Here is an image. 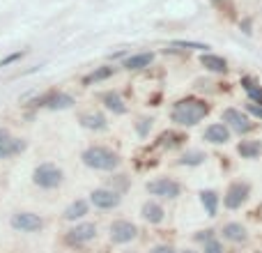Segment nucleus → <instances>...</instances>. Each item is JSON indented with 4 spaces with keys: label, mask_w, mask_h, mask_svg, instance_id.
<instances>
[{
    "label": "nucleus",
    "mask_w": 262,
    "mask_h": 253,
    "mask_svg": "<svg viewBox=\"0 0 262 253\" xmlns=\"http://www.w3.org/2000/svg\"><path fill=\"white\" fill-rule=\"evenodd\" d=\"M83 163L92 171H115L120 166V154L104 145H92L81 154Z\"/></svg>",
    "instance_id": "f03ea898"
},
{
    "label": "nucleus",
    "mask_w": 262,
    "mask_h": 253,
    "mask_svg": "<svg viewBox=\"0 0 262 253\" xmlns=\"http://www.w3.org/2000/svg\"><path fill=\"white\" fill-rule=\"evenodd\" d=\"M88 209H90V205H88V200H83V198H78V200H74L72 205H69L67 209H64V214L62 217L67 219V221H78V219H83L88 214Z\"/></svg>",
    "instance_id": "412c9836"
},
{
    "label": "nucleus",
    "mask_w": 262,
    "mask_h": 253,
    "mask_svg": "<svg viewBox=\"0 0 262 253\" xmlns=\"http://www.w3.org/2000/svg\"><path fill=\"white\" fill-rule=\"evenodd\" d=\"M101 101H104V106H106V109H108V111H113L115 115H122V113H127V106H124L122 97H120L115 90L104 92V95H101Z\"/></svg>",
    "instance_id": "6ab92c4d"
},
{
    "label": "nucleus",
    "mask_w": 262,
    "mask_h": 253,
    "mask_svg": "<svg viewBox=\"0 0 262 253\" xmlns=\"http://www.w3.org/2000/svg\"><path fill=\"white\" fill-rule=\"evenodd\" d=\"M200 65H203L207 72H214V74H226L228 72V60L221 58V55H214V53L200 55Z\"/></svg>",
    "instance_id": "2eb2a0df"
},
{
    "label": "nucleus",
    "mask_w": 262,
    "mask_h": 253,
    "mask_svg": "<svg viewBox=\"0 0 262 253\" xmlns=\"http://www.w3.org/2000/svg\"><path fill=\"white\" fill-rule=\"evenodd\" d=\"M64 180V173L60 166L55 163H39L32 173V182H35L39 189H58Z\"/></svg>",
    "instance_id": "7ed1b4c3"
},
{
    "label": "nucleus",
    "mask_w": 262,
    "mask_h": 253,
    "mask_svg": "<svg viewBox=\"0 0 262 253\" xmlns=\"http://www.w3.org/2000/svg\"><path fill=\"white\" fill-rule=\"evenodd\" d=\"M9 226L18 233H37L44 228V219L35 212H16L9 219Z\"/></svg>",
    "instance_id": "423d86ee"
},
{
    "label": "nucleus",
    "mask_w": 262,
    "mask_h": 253,
    "mask_svg": "<svg viewBox=\"0 0 262 253\" xmlns=\"http://www.w3.org/2000/svg\"><path fill=\"white\" fill-rule=\"evenodd\" d=\"M108 76H113V67H99V69H95V72L90 74V78H88V81L99 83V81H106Z\"/></svg>",
    "instance_id": "a878e982"
},
{
    "label": "nucleus",
    "mask_w": 262,
    "mask_h": 253,
    "mask_svg": "<svg viewBox=\"0 0 262 253\" xmlns=\"http://www.w3.org/2000/svg\"><path fill=\"white\" fill-rule=\"evenodd\" d=\"M221 122L226 124L230 131H237V134H249V131L253 129L251 118L239 109H226L221 113Z\"/></svg>",
    "instance_id": "39448f33"
},
{
    "label": "nucleus",
    "mask_w": 262,
    "mask_h": 253,
    "mask_svg": "<svg viewBox=\"0 0 262 253\" xmlns=\"http://www.w3.org/2000/svg\"><path fill=\"white\" fill-rule=\"evenodd\" d=\"M203 253H223V244L216 240V237H209L203 246Z\"/></svg>",
    "instance_id": "bb28decb"
},
{
    "label": "nucleus",
    "mask_w": 262,
    "mask_h": 253,
    "mask_svg": "<svg viewBox=\"0 0 262 253\" xmlns=\"http://www.w3.org/2000/svg\"><path fill=\"white\" fill-rule=\"evenodd\" d=\"M90 203L95 205L97 209H115L122 203V196L115 189H95L90 194Z\"/></svg>",
    "instance_id": "9d476101"
},
{
    "label": "nucleus",
    "mask_w": 262,
    "mask_h": 253,
    "mask_svg": "<svg viewBox=\"0 0 262 253\" xmlns=\"http://www.w3.org/2000/svg\"><path fill=\"white\" fill-rule=\"evenodd\" d=\"M219 194L214 189H205V191H200V203H203V207H205V212H207V217H216V212H219Z\"/></svg>",
    "instance_id": "aec40b11"
},
{
    "label": "nucleus",
    "mask_w": 262,
    "mask_h": 253,
    "mask_svg": "<svg viewBox=\"0 0 262 253\" xmlns=\"http://www.w3.org/2000/svg\"><path fill=\"white\" fill-rule=\"evenodd\" d=\"M124 253H134V251H124Z\"/></svg>",
    "instance_id": "473e14b6"
},
{
    "label": "nucleus",
    "mask_w": 262,
    "mask_h": 253,
    "mask_svg": "<svg viewBox=\"0 0 262 253\" xmlns=\"http://www.w3.org/2000/svg\"><path fill=\"white\" fill-rule=\"evenodd\" d=\"M246 111H249L251 115H255V118H260V120H262V106H258V104H249V106H246Z\"/></svg>",
    "instance_id": "c756f323"
},
{
    "label": "nucleus",
    "mask_w": 262,
    "mask_h": 253,
    "mask_svg": "<svg viewBox=\"0 0 262 253\" xmlns=\"http://www.w3.org/2000/svg\"><path fill=\"white\" fill-rule=\"evenodd\" d=\"M149 253H177V251H175V246H170V244H159V246H154Z\"/></svg>",
    "instance_id": "c85d7f7f"
},
{
    "label": "nucleus",
    "mask_w": 262,
    "mask_h": 253,
    "mask_svg": "<svg viewBox=\"0 0 262 253\" xmlns=\"http://www.w3.org/2000/svg\"><path fill=\"white\" fill-rule=\"evenodd\" d=\"M41 106L51 111H62V109H72L74 106V97L67 95V92H53V95H46L41 99Z\"/></svg>",
    "instance_id": "ddd939ff"
},
{
    "label": "nucleus",
    "mask_w": 262,
    "mask_h": 253,
    "mask_svg": "<svg viewBox=\"0 0 262 253\" xmlns=\"http://www.w3.org/2000/svg\"><path fill=\"white\" fill-rule=\"evenodd\" d=\"M140 217H143L147 223L157 226V223H161L163 219H166V209H163L159 203H154V200H147V203H143V209H140Z\"/></svg>",
    "instance_id": "4468645a"
},
{
    "label": "nucleus",
    "mask_w": 262,
    "mask_h": 253,
    "mask_svg": "<svg viewBox=\"0 0 262 253\" xmlns=\"http://www.w3.org/2000/svg\"><path fill=\"white\" fill-rule=\"evenodd\" d=\"M136 129H138V134L145 138V136L149 134V129H152V120H138V124H136Z\"/></svg>",
    "instance_id": "cd10ccee"
},
{
    "label": "nucleus",
    "mask_w": 262,
    "mask_h": 253,
    "mask_svg": "<svg viewBox=\"0 0 262 253\" xmlns=\"http://www.w3.org/2000/svg\"><path fill=\"white\" fill-rule=\"evenodd\" d=\"M249 196H251L249 182H232V184L228 186L226 196H223V205H226L228 209H239L242 205L249 200Z\"/></svg>",
    "instance_id": "6e6552de"
},
{
    "label": "nucleus",
    "mask_w": 262,
    "mask_h": 253,
    "mask_svg": "<svg viewBox=\"0 0 262 253\" xmlns=\"http://www.w3.org/2000/svg\"><path fill=\"white\" fill-rule=\"evenodd\" d=\"M172 49H193V51H203V53H207L209 46L207 44H200V41H172Z\"/></svg>",
    "instance_id": "393cba45"
},
{
    "label": "nucleus",
    "mask_w": 262,
    "mask_h": 253,
    "mask_svg": "<svg viewBox=\"0 0 262 253\" xmlns=\"http://www.w3.org/2000/svg\"><path fill=\"white\" fill-rule=\"evenodd\" d=\"M207 115H209V104L203 99H195V97L180 99L170 111V120L180 126H193L203 118H207Z\"/></svg>",
    "instance_id": "f257e3e1"
},
{
    "label": "nucleus",
    "mask_w": 262,
    "mask_h": 253,
    "mask_svg": "<svg viewBox=\"0 0 262 253\" xmlns=\"http://www.w3.org/2000/svg\"><path fill=\"white\" fill-rule=\"evenodd\" d=\"M97 237V226L95 223H76L74 228H69L67 230V244L72 246H81V244H88V242H92Z\"/></svg>",
    "instance_id": "1a4fd4ad"
},
{
    "label": "nucleus",
    "mask_w": 262,
    "mask_h": 253,
    "mask_svg": "<svg viewBox=\"0 0 262 253\" xmlns=\"http://www.w3.org/2000/svg\"><path fill=\"white\" fill-rule=\"evenodd\" d=\"M145 189H147V194L157 196V198H166V200H172L180 196L182 186L180 182L170 180V177H159V180H152L145 184Z\"/></svg>",
    "instance_id": "20e7f679"
},
{
    "label": "nucleus",
    "mask_w": 262,
    "mask_h": 253,
    "mask_svg": "<svg viewBox=\"0 0 262 253\" xmlns=\"http://www.w3.org/2000/svg\"><path fill=\"white\" fill-rule=\"evenodd\" d=\"M81 124L90 131H104L106 126H108V120H106L99 111H90V113L81 115Z\"/></svg>",
    "instance_id": "a211bd4d"
},
{
    "label": "nucleus",
    "mask_w": 262,
    "mask_h": 253,
    "mask_svg": "<svg viewBox=\"0 0 262 253\" xmlns=\"http://www.w3.org/2000/svg\"><path fill=\"white\" fill-rule=\"evenodd\" d=\"M182 253H195V251H191V249H186V251H182Z\"/></svg>",
    "instance_id": "2f4dec72"
},
{
    "label": "nucleus",
    "mask_w": 262,
    "mask_h": 253,
    "mask_svg": "<svg viewBox=\"0 0 262 253\" xmlns=\"http://www.w3.org/2000/svg\"><path fill=\"white\" fill-rule=\"evenodd\" d=\"M26 150V140L12 136L7 129H0V161L9 157H16Z\"/></svg>",
    "instance_id": "9b49d317"
},
{
    "label": "nucleus",
    "mask_w": 262,
    "mask_h": 253,
    "mask_svg": "<svg viewBox=\"0 0 262 253\" xmlns=\"http://www.w3.org/2000/svg\"><path fill=\"white\" fill-rule=\"evenodd\" d=\"M203 161H205V154L198 152V150H193V152H186L184 157L180 159V163H184V166H200Z\"/></svg>",
    "instance_id": "b1692460"
},
{
    "label": "nucleus",
    "mask_w": 262,
    "mask_h": 253,
    "mask_svg": "<svg viewBox=\"0 0 262 253\" xmlns=\"http://www.w3.org/2000/svg\"><path fill=\"white\" fill-rule=\"evenodd\" d=\"M242 88L246 90V95H249L251 104H258V106H262V86H260V83H255L253 78L244 76V78H242Z\"/></svg>",
    "instance_id": "4be33fe9"
},
{
    "label": "nucleus",
    "mask_w": 262,
    "mask_h": 253,
    "mask_svg": "<svg viewBox=\"0 0 262 253\" xmlns=\"http://www.w3.org/2000/svg\"><path fill=\"white\" fill-rule=\"evenodd\" d=\"M230 134L232 131L223 122H214L205 129V140H209V143H214V145H226L228 140H230Z\"/></svg>",
    "instance_id": "f8f14e48"
},
{
    "label": "nucleus",
    "mask_w": 262,
    "mask_h": 253,
    "mask_svg": "<svg viewBox=\"0 0 262 253\" xmlns=\"http://www.w3.org/2000/svg\"><path fill=\"white\" fill-rule=\"evenodd\" d=\"M111 233V242L113 244H129V242H134L136 237H138V228H136V223L127 221V219H118V221L111 223L108 228Z\"/></svg>",
    "instance_id": "0eeeda50"
},
{
    "label": "nucleus",
    "mask_w": 262,
    "mask_h": 253,
    "mask_svg": "<svg viewBox=\"0 0 262 253\" xmlns=\"http://www.w3.org/2000/svg\"><path fill=\"white\" fill-rule=\"evenodd\" d=\"M21 58V53H14V55H9V58H5L3 62H0V67H5V65H9V62H14V60H18Z\"/></svg>",
    "instance_id": "7c9ffc66"
},
{
    "label": "nucleus",
    "mask_w": 262,
    "mask_h": 253,
    "mask_svg": "<svg viewBox=\"0 0 262 253\" xmlns=\"http://www.w3.org/2000/svg\"><path fill=\"white\" fill-rule=\"evenodd\" d=\"M237 152H239L242 159H255V157H260V152H262V143L260 140H242V143L237 145Z\"/></svg>",
    "instance_id": "5701e85b"
},
{
    "label": "nucleus",
    "mask_w": 262,
    "mask_h": 253,
    "mask_svg": "<svg viewBox=\"0 0 262 253\" xmlns=\"http://www.w3.org/2000/svg\"><path fill=\"white\" fill-rule=\"evenodd\" d=\"M154 60V53H134V55H127L122 62L124 69H129V72H138V69H145L149 67Z\"/></svg>",
    "instance_id": "f3484780"
},
{
    "label": "nucleus",
    "mask_w": 262,
    "mask_h": 253,
    "mask_svg": "<svg viewBox=\"0 0 262 253\" xmlns=\"http://www.w3.org/2000/svg\"><path fill=\"white\" fill-rule=\"evenodd\" d=\"M221 233H223V240L235 242V244H239V242H246V240H249V233H246V228L242 226V223H237V221L226 223Z\"/></svg>",
    "instance_id": "dca6fc26"
}]
</instances>
